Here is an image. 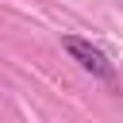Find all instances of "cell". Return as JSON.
Listing matches in <instances>:
<instances>
[{
	"instance_id": "6da1fadb",
	"label": "cell",
	"mask_w": 123,
	"mask_h": 123,
	"mask_svg": "<svg viewBox=\"0 0 123 123\" xmlns=\"http://www.w3.org/2000/svg\"><path fill=\"white\" fill-rule=\"evenodd\" d=\"M62 46H65V54H69L85 73H92V77H100V81H111V77H115V69H111V62H108V54H104L100 46H92L88 38H81V35H65V38H62Z\"/></svg>"
}]
</instances>
